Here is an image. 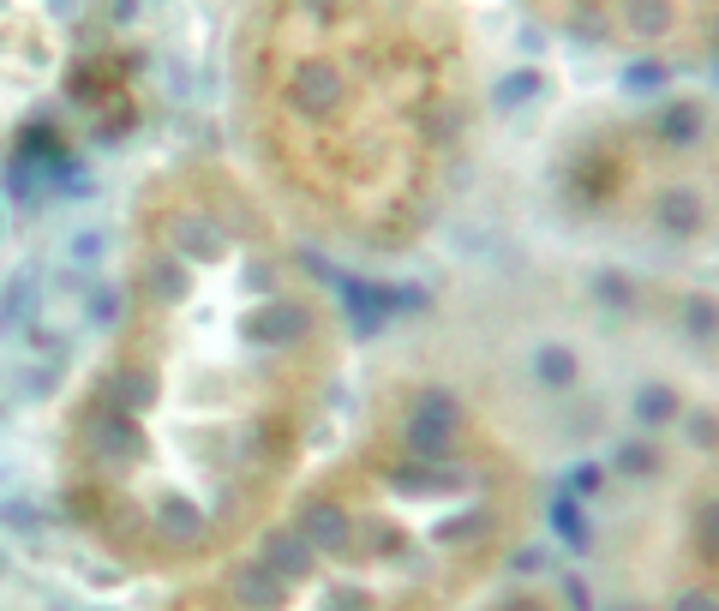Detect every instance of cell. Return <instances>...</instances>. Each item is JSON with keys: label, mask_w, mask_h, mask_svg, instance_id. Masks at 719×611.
Listing matches in <instances>:
<instances>
[{"label": "cell", "mask_w": 719, "mask_h": 611, "mask_svg": "<svg viewBox=\"0 0 719 611\" xmlns=\"http://www.w3.org/2000/svg\"><path fill=\"white\" fill-rule=\"evenodd\" d=\"M294 108H300V114H330V108H336V66H324V60L300 66V78H294Z\"/></svg>", "instance_id": "obj_1"}, {"label": "cell", "mask_w": 719, "mask_h": 611, "mask_svg": "<svg viewBox=\"0 0 719 611\" xmlns=\"http://www.w3.org/2000/svg\"><path fill=\"white\" fill-rule=\"evenodd\" d=\"M234 594H240V606H252V611H276L282 606V576L270 564H246L234 576Z\"/></svg>", "instance_id": "obj_2"}, {"label": "cell", "mask_w": 719, "mask_h": 611, "mask_svg": "<svg viewBox=\"0 0 719 611\" xmlns=\"http://www.w3.org/2000/svg\"><path fill=\"white\" fill-rule=\"evenodd\" d=\"M96 450L114 456V462H132V456L144 450V438H138V426H132L126 414H102V420H96Z\"/></svg>", "instance_id": "obj_3"}, {"label": "cell", "mask_w": 719, "mask_h": 611, "mask_svg": "<svg viewBox=\"0 0 719 611\" xmlns=\"http://www.w3.org/2000/svg\"><path fill=\"white\" fill-rule=\"evenodd\" d=\"M300 534H306V546L336 552V546L348 540V522H342V510H336V504H312V510H306V522H300Z\"/></svg>", "instance_id": "obj_4"}, {"label": "cell", "mask_w": 719, "mask_h": 611, "mask_svg": "<svg viewBox=\"0 0 719 611\" xmlns=\"http://www.w3.org/2000/svg\"><path fill=\"white\" fill-rule=\"evenodd\" d=\"M270 570H276L282 582L306 576V570H312V546H306V534H270Z\"/></svg>", "instance_id": "obj_5"}, {"label": "cell", "mask_w": 719, "mask_h": 611, "mask_svg": "<svg viewBox=\"0 0 719 611\" xmlns=\"http://www.w3.org/2000/svg\"><path fill=\"white\" fill-rule=\"evenodd\" d=\"M660 222H666L672 234H696V228H702V198H696L690 186H672V192L660 198Z\"/></svg>", "instance_id": "obj_6"}, {"label": "cell", "mask_w": 719, "mask_h": 611, "mask_svg": "<svg viewBox=\"0 0 719 611\" xmlns=\"http://www.w3.org/2000/svg\"><path fill=\"white\" fill-rule=\"evenodd\" d=\"M552 528H558V540H570L576 552H588V540H594V534H588V516H582V504H576L570 492L552 504Z\"/></svg>", "instance_id": "obj_7"}, {"label": "cell", "mask_w": 719, "mask_h": 611, "mask_svg": "<svg viewBox=\"0 0 719 611\" xmlns=\"http://www.w3.org/2000/svg\"><path fill=\"white\" fill-rule=\"evenodd\" d=\"M660 132H666L672 144H696V138H702V108H696V102H672L666 120H660Z\"/></svg>", "instance_id": "obj_8"}, {"label": "cell", "mask_w": 719, "mask_h": 611, "mask_svg": "<svg viewBox=\"0 0 719 611\" xmlns=\"http://www.w3.org/2000/svg\"><path fill=\"white\" fill-rule=\"evenodd\" d=\"M300 324H306V318H300L294 306H270V312H258V318H252L246 330H252L258 342H282V336H294Z\"/></svg>", "instance_id": "obj_9"}, {"label": "cell", "mask_w": 719, "mask_h": 611, "mask_svg": "<svg viewBox=\"0 0 719 611\" xmlns=\"http://www.w3.org/2000/svg\"><path fill=\"white\" fill-rule=\"evenodd\" d=\"M534 372H540V384L564 390V384H576V354H570V348H540Z\"/></svg>", "instance_id": "obj_10"}, {"label": "cell", "mask_w": 719, "mask_h": 611, "mask_svg": "<svg viewBox=\"0 0 719 611\" xmlns=\"http://www.w3.org/2000/svg\"><path fill=\"white\" fill-rule=\"evenodd\" d=\"M678 414V402H672V390H660V384H648L642 396H636V420L642 426H666Z\"/></svg>", "instance_id": "obj_11"}, {"label": "cell", "mask_w": 719, "mask_h": 611, "mask_svg": "<svg viewBox=\"0 0 719 611\" xmlns=\"http://www.w3.org/2000/svg\"><path fill=\"white\" fill-rule=\"evenodd\" d=\"M180 252H192V258H222V240H216L210 222H180Z\"/></svg>", "instance_id": "obj_12"}, {"label": "cell", "mask_w": 719, "mask_h": 611, "mask_svg": "<svg viewBox=\"0 0 719 611\" xmlns=\"http://www.w3.org/2000/svg\"><path fill=\"white\" fill-rule=\"evenodd\" d=\"M144 276H150V288H156L162 300H180V294H186V270H180V264H168V258L144 264Z\"/></svg>", "instance_id": "obj_13"}, {"label": "cell", "mask_w": 719, "mask_h": 611, "mask_svg": "<svg viewBox=\"0 0 719 611\" xmlns=\"http://www.w3.org/2000/svg\"><path fill=\"white\" fill-rule=\"evenodd\" d=\"M414 450H420V456H444V450H450V420H426V414H420V420H414Z\"/></svg>", "instance_id": "obj_14"}, {"label": "cell", "mask_w": 719, "mask_h": 611, "mask_svg": "<svg viewBox=\"0 0 719 611\" xmlns=\"http://www.w3.org/2000/svg\"><path fill=\"white\" fill-rule=\"evenodd\" d=\"M684 324H690V336H714L719 330V306L714 300H690V306H684Z\"/></svg>", "instance_id": "obj_15"}, {"label": "cell", "mask_w": 719, "mask_h": 611, "mask_svg": "<svg viewBox=\"0 0 719 611\" xmlns=\"http://www.w3.org/2000/svg\"><path fill=\"white\" fill-rule=\"evenodd\" d=\"M396 486H402V492H444V486H456V474H426V468H408V474H396Z\"/></svg>", "instance_id": "obj_16"}, {"label": "cell", "mask_w": 719, "mask_h": 611, "mask_svg": "<svg viewBox=\"0 0 719 611\" xmlns=\"http://www.w3.org/2000/svg\"><path fill=\"white\" fill-rule=\"evenodd\" d=\"M534 90H540V78H534V72H516V78H504V84H498V108H516V102H522V96H534Z\"/></svg>", "instance_id": "obj_17"}, {"label": "cell", "mask_w": 719, "mask_h": 611, "mask_svg": "<svg viewBox=\"0 0 719 611\" xmlns=\"http://www.w3.org/2000/svg\"><path fill=\"white\" fill-rule=\"evenodd\" d=\"M618 468H624V474H654V450H648V444H624V450H618Z\"/></svg>", "instance_id": "obj_18"}, {"label": "cell", "mask_w": 719, "mask_h": 611, "mask_svg": "<svg viewBox=\"0 0 719 611\" xmlns=\"http://www.w3.org/2000/svg\"><path fill=\"white\" fill-rule=\"evenodd\" d=\"M624 84H630V90H654V84H666V66L642 60V66H630V72H624Z\"/></svg>", "instance_id": "obj_19"}, {"label": "cell", "mask_w": 719, "mask_h": 611, "mask_svg": "<svg viewBox=\"0 0 719 611\" xmlns=\"http://www.w3.org/2000/svg\"><path fill=\"white\" fill-rule=\"evenodd\" d=\"M114 318H120L114 288H96V294H90V324H114Z\"/></svg>", "instance_id": "obj_20"}, {"label": "cell", "mask_w": 719, "mask_h": 611, "mask_svg": "<svg viewBox=\"0 0 719 611\" xmlns=\"http://www.w3.org/2000/svg\"><path fill=\"white\" fill-rule=\"evenodd\" d=\"M420 414H426V420H450V426H456V402H450L444 390H426V396H420Z\"/></svg>", "instance_id": "obj_21"}, {"label": "cell", "mask_w": 719, "mask_h": 611, "mask_svg": "<svg viewBox=\"0 0 719 611\" xmlns=\"http://www.w3.org/2000/svg\"><path fill=\"white\" fill-rule=\"evenodd\" d=\"M600 300H606V306H630V282L606 270V276H600Z\"/></svg>", "instance_id": "obj_22"}, {"label": "cell", "mask_w": 719, "mask_h": 611, "mask_svg": "<svg viewBox=\"0 0 719 611\" xmlns=\"http://www.w3.org/2000/svg\"><path fill=\"white\" fill-rule=\"evenodd\" d=\"M630 18H636L642 30H666V24H672V12H666V6H636Z\"/></svg>", "instance_id": "obj_23"}, {"label": "cell", "mask_w": 719, "mask_h": 611, "mask_svg": "<svg viewBox=\"0 0 719 611\" xmlns=\"http://www.w3.org/2000/svg\"><path fill=\"white\" fill-rule=\"evenodd\" d=\"M24 306H30V282H12V294H6V324H18Z\"/></svg>", "instance_id": "obj_24"}, {"label": "cell", "mask_w": 719, "mask_h": 611, "mask_svg": "<svg viewBox=\"0 0 719 611\" xmlns=\"http://www.w3.org/2000/svg\"><path fill=\"white\" fill-rule=\"evenodd\" d=\"M690 438H696L702 450H708V444H719V426H714V414H696V420H690Z\"/></svg>", "instance_id": "obj_25"}, {"label": "cell", "mask_w": 719, "mask_h": 611, "mask_svg": "<svg viewBox=\"0 0 719 611\" xmlns=\"http://www.w3.org/2000/svg\"><path fill=\"white\" fill-rule=\"evenodd\" d=\"M702 552H708V558H719V504L702 516Z\"/></svg>", "instance_id": "obj_26"}, {"label": "cell", "mask_w": 719, "mask_h": 611, "mask_svg": "<svg viewBox=\"0 0 719 611\" xmlns=\"http://www.w3.org/2000/svg\"><path fill=\"white\" fill-rule=\"evenodd\" d=\"M672 611H719V600H714V594H684Z\"/></svg>", "instance_id": "obj_27"}, {"label": "cell", "mask_w": 719, "mask_h": 611, "mask_svg": "<svg viewBox=\"0 0 719 611\" xmlns=\"http://www.w3.org/2000/svg\"><path fill=\"white\" fill-rule=\"evenodd\" d=\"M594 486H600V468H576L570 474V492H594Z\"/></svg>", "instance_id": "obj_28"}, {"label": "cell", "mask_w": 719, "mask_h": 611, "mask_svg": "<svg viewBox=\"0 0 719 611\" xmlns=\"http://www.w3.org/2000/svg\"><path fill=\"white\" fill-rule=\"evenodd\" d=\"M6 522H12V528L24 534V528H30V510H24V504H6Z\"/></svg>", "instance_id": "obj_29"}]
</instances>
